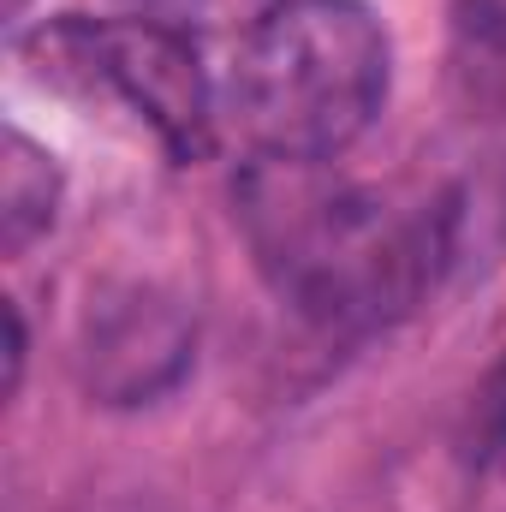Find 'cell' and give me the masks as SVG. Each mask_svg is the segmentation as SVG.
<instances>
[{"label": "cell", "mask_w": 506, "mask_h": 512, "mask_svg": "<svg viewBox=\"0 0 506 512\" xmlns=\"http://www.w3.org/2000/svg\"><path fill=\"white\" fill-rule=\"evenodd\" d=\"M233 197L274 298L334 334L405 316L453 245L441 203L346 179L334 161H245Z\"/></svg>", "instance_id": "6da1fadb"}, {"label": "cell", "mask_w": 506, "mask_h": 512, "mask_svg": "<svg viewBox=\"0 0 506 512\" xmlns=\"http://www.w3.org/2000/svg\"><path fill=\"white\" fill-rule=\"evenodd\" d=\"M393 42L364 0H268L245 24L221 114L251 161H340L387 108Z\"/></svg>", "instance_id": "7a4b0ae2"}, {"label": "cell", "mask_w": 506, "mask_h": 512, "mask_svg": "<svg viewBox=\"0 0 506 512\" xmlns=\"http://www.w3.org/2000/svg\"><path fill=\"white\" fill-rule=\"evenodd\" d=\"M24 54L42 78L54 72V78H72L84 90L114 96L126 114H137V126L155 131V143L173 161H203L215 149V126H221L215 78L203 72L197 42L167 18L66 12V18L42 24Z\"/></svg>", "instance_id": "3957f363"}, {"label": "cell", "mask_w": 506, "mask_h": 512, "mask_svg": "<svg viewBox=\"0 0 506 512\" xmlns=\"http://www.w3.org/2000/svg\"><path fill=\"white\" fill-rule=\"evenodd\" d=\"M197 322L161 286H108L84 310L78 370L102 405H155L185 382Z\"/></svg>", "instance_id": "277c9868"}, {"label": "cell", "mask_w": 506, "mask_h": 512, "mask_svg": "<svg viewBox=\"0 0 506 512\" xmlns=\"http://www.w3.org/2000/svg\"><path fill=\"white\" fill-rule=\"evenodd\" d=\"M66 203V179L54 167V155L30 137V131L6 126V155H0V251L24 256L36 239L54 233Z\"/></svg>", "instance_id": "5b68a950"}, {"label": "cell", "mask_w": 506, "mask_h": 512, "mask_svg": "<svg viewBox=\"0 0 506 512\" xmlns=\"http://www.w3.org/2000/svg\"><path fill=\"white\" fill-rule=\"evenodd\" d=\"M24 358H30L24 316H18V304H6V399L18 393V382H24Z\"/></svg>", "instance_id": "8992f818"}, {"label": "cell", "mask_w": 506, "mask_h": 512, "mask_svg": "<svg viewBox=\"0 0 506 512\" xmlns=\"http://www.w3.org/2000/svg\"><path fill=\"white\" fill-rule=\"evenodd\" d=\"M24 6H30V0H6V18L18 24V18H24Z\"/></svg>", "instance_id": "52a82bcc"}, {"label": "cell", "mask_w": 506, "mask_h": 512, "mask_svg": "<svg viewBox=\"0 0 506 512\" xmlns=\"http://www.w3.org/2000/svg\"><path fill=\"white\" fill-rule=\"evenodd\" d=\"M173 6H203V12H209V6H215V0H173Z\"/></svg>", "instance_id": "ba28073f"}]
</instances>
